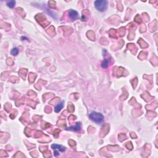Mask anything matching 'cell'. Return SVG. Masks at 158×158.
I'll list each match as a JSON object with an SVG mask.
<instances>
[{
    "mask_svg": "<svg viewBox=\"0 0 158 158\" xmlns=\"http://www.w3.org/2000/svg\"><path fill=\"white\" fill-rule=\"evenodd\" d=\"M88 117L91 121L97 123V124H101L104 122L103 115L99 113L93 111L89 114Z\"/></svg>",
    "mask_w": 158,
    "mask_h": 158,
    "instance_id": "6da1fadb",
    "label": "cell"
},
{
    "mask_svg": "<svg viewBox=\"0 0 158 158\" xmlns=\"http://www.w3.org/2000/svg\"><path fill=\"white\" fill-rule=\"evenodd\" d=\"M95 6L98 11L104 12L107 9V1L106 0H97L95 1Z\"/></svg>",
    "mask_w": 158,
    "mask_h": 158,
    "instance_id": "7a4b0ae2",
    "label": "cell"
},
{
    "mask_svg": "<svg viewBox=\"0 0 158 158\" xmlns=\"http://www.w3.org/2000/svg\"><path fill=\"white\" fill-rule=\"evenodd\" d=\"M81 127H82V124H81L80 122H77L75 126L69 127L67 128L66 130H72V131H79V130H81Z\"/></svg>",
    "mask_w": 158,
    "mask_h": 158,
    "instance_id": "3957f363",
    "label": "cell"
},
{
    "mask_svg": "<svg viewBox=\"0 0 158 158\" xmlns=\"http://www.w3.org/2000/svg\"><path fill=\"white\" fill-rule=\"evenodd\" d=\"M69 18L72 20H76L79 17V14L75 10H70L69 12Z\"/></svg>",
    "mask_w": 158,
    "mask_h": 158,
    "instance_id": "277c9868",
    "label": "cell"
},
{
    "mask_svg": "<svg viewBox=\"0 0 158 158\" xmlns=\"http://www.w3.org/2000/svg\"><path fill=\"white\" fill-rule=\"evenodd\" d=\"M51 148L53 149L54 150L55 149H58L59 151L61 152H64L66 150V148L63 147L62 146L60 145H58V144H53L51 145Z\"/></svg>",
    "mask_w": 158,
    "mask_h": 158,
    "instance_id": "5b68a950",
    "label": "cell"
},
{
    "mask_svg": "<svg viewBox=\"0 0 158 158\" xmlns=\"http://www.w3.org/2000/svg\"><path fill=\"white\" fill-rule=\"evenodd\" d=\"M64 107V101H62L61 103L58 104L56 107H54V111L56 113H59L62 110V109Z\"/></svg>",
    "mask_w": 158,
    "mask_h": 158,
    "instance_id": "8992f818",
    "label": "cell"
},
{
    "mask_svg": "<svg viewBox=\"0 0 158 158\" xmlns=\"http://www.w3.org/2000/svg\"><path fill=\"white\" fill-rule=\"evenodd\" d=\"M16 4V1H10L7 3V6L10 8H13Z\"/></svg>",
    "mask_w": 158,
    "mask_h": 158,
    "instance_id": "52a82bcc",
    "label": "cell"
},
{
    "mask_svg": "<svg viewBox=\"0 0 158 158\" xmlns=\"http://www.w3.org/2000/svg\"><path fill=\"white\" fill-rule=\"evenodd\" d=\"M109 64V59H105L101 64V66L103 68H107Z\"/></svg>",
    "mask_w": 158,
    "mask_h": 158,
    "instance_id": "ba28073f",
    "label": "cell"
},
{
    "mask_svg": "<svg viewBox=\"0 0 158 158\" xmlns=\"http://www.w3.org/2000/svg\"><path fill=\"white\" fill-rule=\"evenodd\" d=\"M11 54L13 56H17L19 54V50H18V49L17 48H14L11 50Z\"/></svg>",
    "mask_w": 158,
    "mask_h": 158,
    "instance_id": "9c48e42d",
    "label": "cell"
}]
</instances>
